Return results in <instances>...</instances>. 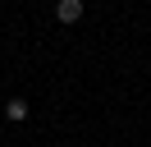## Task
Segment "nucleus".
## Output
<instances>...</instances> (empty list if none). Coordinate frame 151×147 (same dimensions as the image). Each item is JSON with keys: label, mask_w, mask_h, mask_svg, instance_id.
Listing matches in <instances>:
<instances>
[{"label": "nucleus", "mask_w": 151, "mask_h": 147, "mask_svg": "<svg viewBox=\"0 0 151 147\" xmlns=\"http://www.w3.org/2000/svg\"><path fill=\"white\" fill-rule=\"evenodd\" d=\"M55 18L60 23H78L83 18V0H55Z\"/></svg>", "instance_id": "obj_1"}, {"label": "nucleus", "mask_w": 151, "mask_h": 147, "mask_svg": "<svg viewBox=\"0 0 151 147\" xmlns=\"http://www.w3.org/2000/svg\"><path fill=\"white\" fill-rule=\"evenodd\" d=\"M28 115H32V106L23 97H9V101H5V119H9V124H23Z\"/></svg>", "instance_id": "obj_2"}]
</instances>
